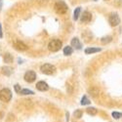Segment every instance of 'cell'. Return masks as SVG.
<instances>
[{
    "label": "cell",
    "mask_w": 122,
    "mask_h": 122,
    "mask_svg": "<svg viewBox=\"0 0 122 122\" xmlns=\"http://www.w3.org/2000/svg\"><path fill=\"white\" fill-rule=\"evenodd\" d=\"M61 47H62V41L59 39L52 40L48 45V48L51 52H57V51H59L61 49Z\"/></svg>",
    "instance_id": "cell-1"
},
{
    "label": "cell",
    "mask_w": 122,
    "mask_h": 122,
    "mask_svg": "<svg viewBox=\"0 0 122 122\" xmlns=\"http://www.w3.org/2000/svg\"><path fill=\"white\" fill-rule=\"evenodd\" d=\"M12 98V92L8 88H4L0 91V100L2 102H9Z\"/></svg>",
    "instance_id": "cell-2"
},
{
    "label": "cell",
    "mask_w": 122,
    "mask_h": 122,
    "mask_svg": "<svg viewBox=\"0 0 122 122\" xmlns=\"http://www.w3.org/2000/svg\"><path fill=\"white\" fill-rule=\"evenodd\" d=\"M40 69H41L42 73L47 74V75H51V74L55 73V71H56V67H55L53 65H50V64H45V65H43Z\"/></svg>",
    "instance_id": "cell-3"
},
{
    "label": "cell",
    "mask_w": 122,
    "mask_h": 122,
    "mask_svg": "<svg viewBox=\"0 0 122 122\" xmlns=\"http://www.w3.org/2000/svg\"><path fill=\"white\" fill-rule=\"evenodd\" d=\"M55 10L58 14H65L67 11V6L64 1H59L55 4Z\"/></svg>",
    "instance_id": "cell-4"
},
{
    "label": "cell",
    "mask_w": 122,
    "mask_h": 122,
    "mask_svg": "<svg viewBox=\"0 0 122 122\" xmlns=\"http://www.w3.org/2000/svg\"><path fill=\"white\" fill-rule=\"evenodd\" d=\"M108 21H109L110 25H112V26H116V25H118L120 24V19H119L117 14H111L109 16Z\"/></svg>",
    "instance_id": "cell-5"
},
{
    "label": "cell",
    "mask_w": 122,
    "mask_h": 122,
    "mask_svg": "<svg viewBox=\"0 0 122 122\" xmlns=\"http://www.w3.org/2000/svg\"><path fill=\"white\" fill-rule=\"evenodd\" d=\"M35 78H36V74L34 71H32V70H29V71L25 72V80L28 83L33 82L35 80Z\"/></svg>",
    "instance_id": "cell-6"
},
{
    "label": "cell",
    "mask_w": 122,
    "mask_h": 122,
    "mask_svg": "<svg viewBox=\"0 0 122 122\" xmlns=\"http://www.w3.org/2000/svg\"><path fill=\"white\" fill-rule=\"evenodd\" d=\"M14 47H15V49H17L19 51H25L27 49V46L25 43H23L22 41H19V40L14 42Z\"/></svg>",
    "instance_id": "cell-7"
},
{
    "label": "cell",
    "mask_w": 122,
    "mask_h": 122,
    "mask_svg": "<svg viewBox=\"0 0 122 122\" xmlns=\"http://www.w3.org/2000/svg\"><path fill=\"white\" fill-rule=\"evenodd\" d=\"M91 20H92V14L88 11H85L82 14V16H81V21L83 23H89L91 22Z\"/></svg>",
    "instance_id": "cell-8"
},
{
    "label": "cell",
    "mask_w": 122,
    "mask_h": 122,
    "mask_svg": "<svg viewBox=\"0 0 122 122\" xmlns=\"http://www.w3.org/2000/svg\"><path fill=\"white\" fill-rule=\"evenodd\" d=\"M36 88H37V90L43 92V91H47L49 89V86L46 82H44V81H39V82H37V84H36Z\"/></svg>",
    "instance_id": "cell-9"
},
{
    "label": "cell",
    "mask_w": 122,
    "mask_h": 122,
    "mask_svg": "<svg viewBox=\"0 0 122 122\" xmlns=\"http://www.w3.org/2000/svg\"><path fill=\"white\" fill-rule=\"evenodd\" d=\"M71 46L72 47H74L75 49H81V43H80V41H79V39L78 38H73L72 40H71Z\"/></svg>",
    "instance_id": "cell-10"
},
{
    "label": "cell",
    "mask_w": 122,
    "mask_h": 122,
    "mask_svg": "<svg viewBox=\"0 0 122 122\" xmlns=\"http://www.w3.org/2000/svg\"><path fill=\"white\" fill-rule=\"evenodd\" d=\"M4 62L6 64H11L13 62V57L11 54H9V53H6L4 55Z\"/></svg>",
    "instance_id": "cell-11"
},
{
    "label": "cell",
    "mask_w": 122,
    "mask_h": 122,
    "mask_svg": "<svg viewBox=\"0 0 122 122\" xmlns=\"http://www.w3.org/2000/svg\"><path fill=\"white\" fill-rule=\"evenodd\" d=\"M2 73H3L4 75H7V76L11 75V73H12V68L9 67V66H3V67H2Z\"/></svg>",
    "instance_id": "cell-12"
},
{
    "label": "cell",
    "mask_w": 122,
    "mask_h": 122,
    "mask_svg": "<svg viewBox=\"0 0 122 122\" xmlns=\"http://www.w3.org/2000/svg\"><path fill=\"white\" fill-rule=\"evenodd\" d=\"M100 51H101L100 48H87V49L85 50V53H86L87 55H89V54H93V53L100 52Z\"/></svg>",
    "instance_id": "cell-13"
},
{
    "label": "cell",
    "mask_w": 122,
    "mask_h": 122,
    "mask_svg": "<svg viewBox=\"0 0 122 122\" xmlns=\"http://www.w3.org/2000/svg\"><path fill=\"white\" fill-rule=\"evenodd\" d=\"M72 52H73L72 47H70V46H66V47H65V49H64V54H65L66 56H69V55H71V54H72Z\"/></svg>",
    "instance_id": "cell-14"
},
{
    "label": "cell",
    "mask_w": 122,
    "mask_h": 122,
    "mask_svg": "<svg viewBox=\"0 0 122 122\" xmlns=\"http://www.w3.org/2000/svg\"><path fill=\"white\" fill-rule=\"evenodd\" d=\"M86 111H87V113L90 114V115H96L97 112H98V110L95 107H88L86 109Z\"/></svg>",
    "instance_id": "cell-15"
},
{
    "label": "cell",
    "mask_w": 122,
    "mask_h": 122,
    "mask_svg": "<svg viewBox=\"0 0 122 122\" xmlns=\"http://www.w3.org/2000/svg\"><path fill=\"white\" fill-rule=\"evenodd\" d=\"M20 93H21L22 95H33L34 92L31 90H28V89H23L20 91Z\"/></svg>",
    "instance_id": "cell-16"
},
{
    "label": "cell",
    "mask_w": 122,
    "mask_h": 122,
    "mask_svg": "<svg viewBox=\"0 0 122 122\" xmlns=\"http://www.w3.org/2000/svg\"><path fill=\"white\" fill-rule=\"evenodd\" d=\"M90 93H91V95H92L93 97H96L100 93V91L97 88H93V89H90Z\"/></svg>",
    "instance_id": "cell-17"
},
{
    "label": "cell",
    "mask_w": 122,
    "mask_h": 122,
    "mask_svg": "<svg viewBox=\"0 0 122 122\" xmlns=\"http://www.w3.org/2000/svg\"><path fill=\"white\" fill-rule=\"evenodd\" d=\"M80 11H81V8H80V7H78V8H76V9H75V11H74V17H73L75 21H76V20L79 18Z\"/></svg>",
    "instance_id": "cell-18"
},
{
    "label": "cell",
    "mask_w": 122,
    "mask_h": 122,
    "mask_svg": "<svg viewBox=\"0 0 122 122\" xmlns=\"http://www.w3.org/2000/svg\"><path fill=\"white\" fill-rule=\"evenodd\" d=\"M89 104H90L89 99H88L86 96H84V97L82 98V100H81V105H82V106H85V105H89Z\"/></svg>",
    "instance_id": "cell-19"
},
{
    "label": "cell",
    "mask_w": 122,
    "mask_h": 122,
    "mask_svg": "<svg viewBox=\"0 0 122 122\" xmlns=\"http://www.w3.org/2000/svg\"><path fill=\"white\" fill-rule=\"evenodd\" d=\"M110 41H111V37L110 36H106V37L102 38V43H104V44H106L107 42H110Z\"/></svg>",
    "instance_id": "cell-20"
},
{
    "label": "cell",
    "mask_w": 122,
    "mask_h": 122,
    "mask_svg": "<svg viewBox=\"0 0 122 122\" xmlns=\"http://www.w3.org/2000/svg\"><path fill=\"white\" fill-rule=\"evenodd\" d=\"M74 116H75L76 118H80L81 116H82V111H81L80 109H77L75 112H74Z\"/></svg>",
    "instance_id": "cell-21"
},
{
    "label": "cell",
    "mask_w": 122,
    "mask_h": 122,
    "mask_svg": "<svg viewBox=\"0 0 122 122\" xmlns=\"http://www.w3.org/2000/svg\"><path fill=\"white\" fill-rule=\"evenodd\" d=\"M112 116H113L115 119H119V118L122 116V114L119 113V112H115V111H114V112H112Z\"/></svg>",
    "instance_id": "cell-22"
},
{
    "label": "cell",
    "mask_w": 122,
    "mask_h": 122,
    "mask_svg": "<svg viewBox=\"0 0 122 122\" xmlns=\"http://www.w3.org/2000/svg\"><path fill=\"white\" fill-rule=\"evenodd\" d=\"M21 90H22V89H21V87H20L19 84H16V85H15V91H16L17 93H20V91H21Z\"/></svg>",
    "instance_id": "cell-23"
},
{
    "label": "cell",
    "mask_w": 122,
    "mask_h": 122,
    "mask_svg": "<svg viewBox=\"0 0 122 122\" xmlns=\"http://www.w3.org/2000/svg\"><path fill=\"white\" fill-rule=\"evenodd\" d=\"M2 36H3V33H2V26H1V25H0V38H2Z\"/></svg>",
    "instance_id": "cell-24"
},
{
    "label": "cell",
    "mask_w": 122,
    "mask_h": 122,
    "mask_svg": "<svg viewBox=\"0 0 122 122\" xmlns=\"http://www.w3.org/2000/svg\"><path fill=\"white\" fill-rule=\"evenodd\" d=\"M2 5H3V2H2V0H0V10L2 8Z\"/></svg>",
    "instance_id": "cell-25"
},
{
    "label": "cell",
    "mask_w": 122,
    "mask_h": 122,
    "mask_svg": "<svg viewBox=\"0 0 122 122\" xmlns=\"http://www.w3.org/2000/svg\"></svg>",
    "instance_id": "cell-26"
}]
</instances>
